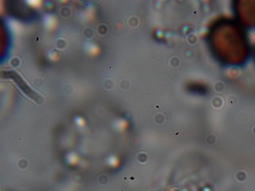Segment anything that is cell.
Masks as SVG:
<instances>
[{"instance_id": "8992f818", "label": "cell", "mask_w": 255, "mask_h": 191, "mask_svg": "<svg viewBox=\"0 0 255 191\" xmlns=\"http://www.w3.org/2000/svg\"><path fill=\"white\" fill-rule=\"evenodd\" d=\"M75 121L78 126L79 127H83L85 124V121L84 119L81 117H76L75 119Z\"/></svg>"}, {"instance_id": "5b68a950", "label": "cell", "mask_w": 255, "mask_h": 191, "mask_svg": "<svg viewBox=\"0 0 255 191\" xmlns=\"http://www.w3.org/2000/svg\"><path fill=\"white\" fill-rule=\"evenodd\" d=\"M28 4L29 5L32 7L38 8L41 6L42 3L40 1H37V0H34V1H27Z\"/></svg>"}, {"instance_id": "277c9868", "label": "cell", "mask_w": 255, "mask_h": 191, "mask_svg": "<svg viewBox=\"0 0 255 191\" xmlns=\"http://www.w3.org/2000/svg\"><path fill=\"white\" fill-rule=\"evenodd\" d=\"M67 161L70 164L75 165L78 162V158L75 154H69L67 156Z\"/></svg>"}, {"instance_id": "30bf717a", "label": "cell", "mask_w": 255, "mask_h": 191, "mask_svg": "<svg viewBox=\"0 0 255 191\" xmlns=\"http://www.w3.org/2000/svg\"><path fill=\"white\" fill-rule=\"evenodd\" d=\"M124 180H127V178H126H126H125V177Z\"/></svg>"}, {"instance_id": "3957f363", "label": "cell", "mask_w": 255, "mask_h": 191, "mask_svg": "<svg viewBox=\"0 0 255 191\" xmlns=\"http://www.w3.org/2000/svg\"><path fill=\"white\" fill-rule=\"evenodd\" d=\"M86 48L88 52L92 55H96L99 53V48L95 45L88 44Z\"/></svg>"}, {"instance_id": "6da1fadb", "label": "cell", "mask_w": 255, "mask_h": 191, "mask_svg": "<svg viewBox=\"0 0 255 191\" xmlns=\"http://www.w3.org/2000/svg\"><path fill=\"white\" fill-rule=\"evenodd\" d=\"M6 74L8 78L13 80L21 91L28 97L39 104H41L43 102L44 100L43 97L38 92L31 88V87L27 84V83L18 73L14 71H7Z\"/></svg>"}, {"instance_id": "9c48e42d", "label": "cell", "mask_w": 255, "mask_h": 191, "mask_svg": "<svg viewBox=\"0 0 255 191\" xmlns=\"http://www.w3.org/2000/svg\"><path fill=\"white\" fill-rule=\"evenodd\" d=\"M179 134H180V133L179 132H177V133H176V134H175V135L176 136H177V135H179Z\"/></svg>"}, {"instance_id": "52a82bcc", "label": "cell", "mask_w": 255, "mask_h": 191, "mask_svg": "<svg viewBox=\"0 0 255 191\" xmlns=\"http://www.w3.org/2000/svg\"><path fill=\"white\" fill-rule=\"evenodd\" d=\"M49 57L50 59L53 61H56L59 59V55L55 52H52L49 54Z\"/></svg>"}, {"instance_id": "ba28073f", "label": "cell", "mask_w": 255, "mask_h": 191, "mask_svg": "<svg viewBox=\"0 0 255 191\" xmlns=\"http://www.w3.org/2000/svg\"><path fill=\"white\" fill-rule=\"evenodd\" d=\"M130 179H131V180L133 181V180H135V178L134 176H132V177H130Z\"/></svg>"}, {"instance_id": "7a4b0ae2", "label": "cell", "mask_w": 255, "mask_h": 191, "mask_svg": "<svg viewBox=\"0 0 255 191\" xmlns=\"http://www.w3.org/2000/svg\"><path fill=\"white\" fill-rule=\"evenodd\" d=\"M45 24L49 28L53 29L56 27V22L55 19L52 15L46 16L45 18Z\"/></svg>"}]
</instances>
